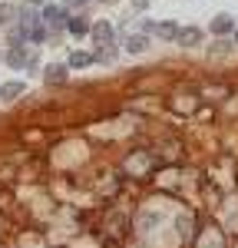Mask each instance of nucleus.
I'll list each match as a JSON object with an SVG mask.
<instances>
[{"label":"nucleus","mask_w":238,"mask_h":248,"mask_svg":"<svg viewBox=\"0 0 238 248\" xmlns=\"http://www.w3.org/2000/svg\"><path fill=\"white\" fill-rule=\"evenodd\" d=\"M66 30H70L73 37H83V33H89V23L83 17H73V20H66Z\"/></svg>","instance_id":"obj_4"},{"label":"nucleus","mask_w":238,"mask_h":248,"mask_svg":"<svg viewBox=\"0 0 238 248\" xmlns=\"http://www.w3.org/2000/svg\"><path fill=\"white\" fill-rule=\"evenodd\" d=\"M159 222H162V215H156V212H146V215H142V218H139V229H156Z\"/></svg>","instance_id":"obj_10"},{"label":"nucleus","mask_w":238,"mask_h":248,"mask_svg":"<svg viewBox=\"0 0 238 248\" xmlns=\"http://www.w3.org/2000/svg\"><path fill=\"white\" fill-rule=\"evenodd\" d=\"M106 3H116V0H106Z\"/></svg>","instance_id":"obj_16"},{"label":"nucleus","mask_w":238,"mask_h":248,"mask_svg":"<svg viewBox=\"0 0 238 248\" xmlns=\"http://www.w3.org/2000/svg\"><path fill=\"white\" fill-rule=\"evenodd\" d=\"M7 63H10L14 70H20V66L27 63V50H23V46H14V50L7 53Z\"/></svg>","instance_id":"obj_6"},{"label":"nucleus","mask_w":238,"mask_h":248,"mask_svg":"<svg viewBox=\"0 0 238 248\" xmlns=\"http://www.w3.org/2000/svg\"><path fill=\"white\" fill-rule=\"evenodd\" d=\"M93 37H96L99 46L113 43V27H109V23H96V27H93Z\"/></svg>","instance_id":"obj_3"},{"label":"nucleus","mask_w":238,"mask_h":248,"mask_svg":"<svg viewBox=\"0 0 238 248\" xmlns=\"http://www.w3.org/2000/svg\"><path fill=\"white\" fill-rule=\"evenodd\" d=\"M103 248H119V242H106V245H103Z\"/></svg>","instance_id":"obj_15"},{"label":"nucleus","mask_w":238,"mask_h":248,"mask_svg":"<svg viewBox=\"0 0 238 248\" xmlns=\"http://www.w3.org/2000/svg\"><path fill=\"white\" fill-rule=\"evenodd\" d=\"M43 20H46V23H53V27H60V23L66 20V14H63L60 7H46V10H43Z\"/></svg>","instance_id":"obj_8"},{"label":"nucleus","mask_w":238,"mask_h":248,"mask_svg":"<svg viewBox=\"0 0 238 248\" xmlns=\"http://www.w3.org/2000/svg\"><path fill=\"white\" fill-rule=\"evenodd\" d=\"M178 43L182 46H198V40H202V30L198 27H185V30H178Z\"/></svg>","instance_id":"obj_2"},{"label":"nucleus","mask_w":238,"mask_h":248,"mask_svg":"<svg viewBox=\"0 0 238 248\" xmlns=\"http://www.w3.org/2000/svg\"><path fill=\"white\" fill-rule=\"evenodd\" d=\"M232 30H235V20L228 17V14H218V17H212V33L225 37V33H232Z\"/></svg>","instance_id":"obj_1"},{"label":"nucleus","mask_w":238,"mask_h":248,"mask_svg":"<svg viewBox=\"0 0 238 248\" xmlns=\"http://www.w3.org/2000/svg\"><path fill=\"white\" fill-rule=\"evenodd\" d=\"M152 33H159V37H165V40H176L178 37V27L165 20V23H156V30H152Z\"/></svg>","instance_id":"obj_7"},{"label":"nucleus","mask_w":238,"mask_h":248,"mask_svg":"<svg viewBox=\"0 0 238 248\" xmlns=\"http://www.w3.org/2000/svg\"><path fill=\"white\" fill-rule=\"evenodd\" d=\"M146 166H149V162H146V159H136V155H133V159L126 162V169H129V172H142Z\"/></svg>","instance_id":"obj_13"},{"label":"nucleus","mask_w":238,"mask_h":248,"mask_svg":"<svg viewBox=\"0 0 238 248\" xmlns=\"http://www.w3.org/2000/svg\"><path fill=\"white\" fill-rule=\"evenodd\" d=\"M146 46H149V40L142 37V33H133V37L126 40V50H129V53H142Z\"/></svg>","instance_id":"obj_5"},{"label":"nucleus","mask_w":238,"mask_h":248,"mask_svg":"<svg viewBox=\"0 0 238 248\" xmlns=\"http://www.w3.org/2000/svg\"><path fill=\"white\" fill-rule=\"evenodd\" d=\"M23 93V83H7L3 90H0V99H14V96Z\"/></svg>","instance_id":"obj_11"},{"label":"nucleus","mask_w":238,"mask_h":248,"mask_svg":"<svg viewBox=\"0 0 238 248\" xmlns=\"http://www.w3.org/2000/svg\"><path fill=\"white\" fill-rule=\"evenodd\" d=\"M14 20V7L10 3H0V23H10Z\"/></svg>","instance_id":"obj_14"},{"label":"nucleus","mask_w":238,"mask_h":248,"mask_svg":"<svg viewBox=\"0 0 238 248\" xmlns=\"http://www.w3.org/2000/svg\"><path fill=\"white\" fill-rule=\"evenodd\" d=\"M66 79V66H46V83H63Z\"/></svg>","instance_id":"obj_9"},{"label":"nucleus","mask_w":238,"mask_h":248,"mask_svg":"<svg viewBox=\"0 0 238 248\" xmlns=\"http://www.w3.org/2000/svg\"><path fill=\"white\" fill-rule=\"evenodd\" d=\"M89 63H93L89 53H73V57H70V66H89Z\"/></svg>","instance_id":"obj_12"}]
</instances>
